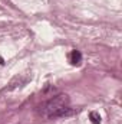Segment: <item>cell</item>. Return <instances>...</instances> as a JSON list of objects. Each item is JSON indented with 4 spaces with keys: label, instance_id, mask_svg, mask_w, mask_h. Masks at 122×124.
<instances>
[{
    "label": "cell",
    "instance_id": "cell-1",
    "mask_svg": "<svg viewBox=\"0 0 122 124\" xmlns=\"http://www.w3.org/2000/svg\"><path fill=\"white\" fill-rule=\"evenodd\" d=\"M37 114L43 118H58L70 114V100L66 94H58L37 107Z\"/></svg>",
    "mask_w": 122,
    "mask_h": 124
},
{
    "label": "cell",
    "instance_id": "cell-2",
    "mask_svg": "<svg viewBox=\"0 0 122 124\" xmlns=\"http://www.w3.org/2000/svg\"><path fill=\"white\" fill-rule=\"evenodd\" d=\"M69 61H70V63H73V65H79V63L82 62V54H81L79 51L73 49V51L69 54Z\"/></svg>",
    "mask_w": 122,
    "mask_h": 124
},
{
    "label": "cell",
    "instance_id": "cell-3",
    "mask_svg": "<svg viewBox=\"0 0 122 124\" xmlns=\"http://www.w3.org/2000/svg\"><path fill=\"white\" fill-rule=\"evenodd\" d=\"M89 118H91L92 124H101V116H99V113H96V111H91Z\"/></svg>",
    "mask_w": 122,
    "mask_h": 124
}]
</instances>
